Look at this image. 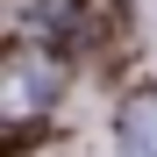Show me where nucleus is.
Returning a JSON list of instances; mask_svg holds the SVG:
<instances>
[{"instance_id":"obj_1","label":"nucleus","mask_w":157,"mask_h":157,"mask_svg":"<svg viewBox=\"0 0 157 157\" xmlns=\"http://www.w3.org/2000/svg\"><path fill=\"white\" fill-rule=\"evenodd\" d=\"M50 100H57V64L50 57H14L7 64V93H0V107H7L14 121H29V114H43Z\"/></svg>"},{"instance_id":"obj_2","label":"nucleus","mask_w":157,"mask_h":157,"mask_svg":"<svg viewBox=\"0 0 157 157\" xmlns=\"http://www.w3.org/2000/svg\"><path fill=\"white\" fill-rule=\"evenodd\" d=\"M121 157H157V93H136L121 107Z\"/></svg>"}]
</instances>
